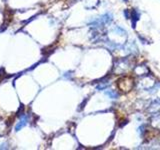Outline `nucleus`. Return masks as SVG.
<instances>
[{"label":"nucleus","instance_id":"1","mask_svg":"<svg viewBox=\"0 0 160 150\" xmlns=\"http://www.w3.org/2000/svg\"><path fill=\"white\" fill-rule=\"evenodd\" d=\"M29 120H30V117H29L28 114H23V115H21V116H20L19 119H18V122L16 123V125H15L14 130L16 132L17 131H20V130H21L22 128H24L29 123Z\"/></svg>","mask_w":160,"mask_h":150},{"label":"nucleus","instance_id":"2","mask_svg":"<svg viewBox=\"0 0 160 150\" xmlns=\"http://www.w3.org/2000/svg\"><path fill=\"white\" fill-rule=\"evenodd\" d=\"M125 1H126V0H125Z\"/></svg>","mask_w":160,"mask_h":150}]
</instances>
